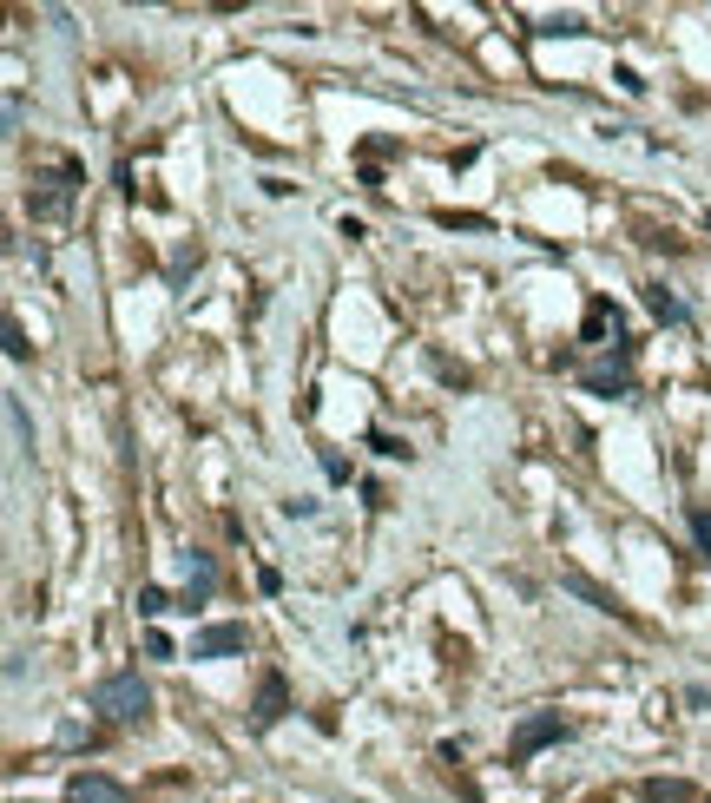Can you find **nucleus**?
<instances>
[{
    "mask_svg": "<svg viewBox=\"0 0 711 803\" xmlns=\"http://www.w3.org/2000/svg\"><path fill=\"white\" fill-rule=\"evenodd\" d=\"M86 705H93L99 718H112V725H139L145 711H152V692H145L139 672H106L93 692H86Z\"/></svg>",
    "mask_w": 711,
    "mask_h": 803,
    "instance_id": "obj_1",
    "label": "nucleus"
},
{
    "mask_svg": "<svg viewBox=\"0 0 711 803\" xmlns=\"http://www.w3.org/2000/svg\"><path fill=\"white\" fill-rule=\"evenodd\" d=\"M73 185H79V165H73V158H60L53 172H40V178H33V218H66Z\"/></svg>",
    "mask_w": 711,
    "mask_h": 803,
    "instance_id": "obj_2",
    "label": "nucleus"
},
{
    "mask_svg": "<svg viewBox=\"0 0 711 803\" xmlns=\"http://www.w3.org/2000/svg\"><path fill=\"white\" fill-rule=\"evenodd\" d=\"M560 738H573V725L560 718V711H540V718H527V725L514 731L507 757H534V751H547V744H560Z\"/></svg>",
    "mask_w": 711,
    "mask_h": 803,
    "instance_id": "obj_3",
    "label": "nucleus"
},
{
    "mask_svg": "<svg viewBox=\"0 0 711 803\" xmlns=\"http://www.w3.org/2000/svg\"><path fill=\"white\" fill-rule=\"evenodd\" d=\"M244 646H251V632L231 626V619H224V626H198V632H191V659H231V652H244Z\"/></svg>",
    "mask_w": 711,
    "mask_h": 803,
    "instance_id": "obj_4",
    "label": "nucleus"
},
{
    "mask_svg": "<svg viewBox=\"0 0 711 803\" xmlns=\"http://www.w3.org/2000/svg\"><path fill=\"white\" fill-rule=\"evenodd\" d=\"M66 803H132V790L119 784V777H106V771H73Z\"/></svg>",
    "mask_w": 711,
    "mask_h": 803,
    "instance_id": "obj_5",
    "label": "nucleus"
},
{
    "mask_svg": "<svg viewBox=\"0 0 711 803\" xmlns=\"http://www.w3.org/2000/svg\"><path fill=\"white\" fill-rule=\"evenodd\" d=\"M290 711V685H284V672H264L257 678V698H251V725L257 731H270L277 718Z\"/></svg>",
    "mask_w": 711,
    "mask_h": 803,
    "instance_id": "obj_6",
    "label": "nucleus"
},
{
    "mask_svg": "<svg viewBox=\"0 0 711 803\" xmlns=\"http://www.w3.org/2000/svg\"><path fill=\"white\" fill-rule=\"evenodd\" d=\"M211 586H218V567H211V553H185V599H178V606H185V613H198V606L211 599Z\"/></svg>",
    "mask_w": 711,
    "mask_h": 803,
    "instance_id": "obj_7",
    "label": "nucleus"
},
{
    "mask_svg": "<svg viewBox=\"0 0 711 803\" xmlns=\"http://www.w3.org/2000/svg\"><path fill=\"white\" fill-rule=\"evenodd\" d=\"M580 336H586V343H606V336H613V343L626 349V316H619L606 297H593V303H586V330Z\"/></svg>",
    "mask_w": 711,
    "mask_h": 803,
    "instance_id": "obj_8",
    "label": "nucleus"
},
{
    "mask_svg": "<svg viewBox=\"0 0 711 803\" xmlns=\"http://www.w3.org/2000/svg\"><path fill=\"white\" fill-rule=\"evenodd\" d=\"M639 797H646V803H698V790L679 784V777H646V784H639Z\"/></svg>",
    "mask_w": 711,
    "mask_h": 803,
    "instance_id": "obj_9",
    "label": "nucleus"
},
{
    "mask_svg": "<svg viewBox=\"0 0 711 803\" xmlns=\"http://www.w3.org/2000/svg\"><path fill=\"white\" fill-rule=\"evenodd\" d=\"M567 586H573V593H580V599H593L600 613H619V619H626V606H619V599L606 593V586H593V580H586V573H567Z\"/></svg>",
    "mask_w": 711,
    "mask_h": 803,
    "instance_id": "obj_10",
    "label": "nucleus"
},
{
    "mask_svg": "<svg viewBox=\"0 0 711 803\" xmlns=\"http://www.w3.org/2000/svg\"><path fill=\"white\" fill-rule=\"evenodd\" d=\"M586 389H593V395H626L632 382H626V369H593V376H586Z\"/></svg>",
    "mask_w": 711,
    "mask_h": 803,
    "instance_id": "obj_11",
    "label": "nucleus"
},
{
    "mask_svg": "<svg viewBox=\"0 0 711 803\" xmlns=\"http://www.w3.org/2000/svg\"><path fill=\"white\" fill-rule=\"evenodd\" d=\"M646 303H652V316H665V323H679V297H672V290H665V284H646Z\"/></svg>",
    "mask_w": 711,
    "mask_h": 803,
    "instance_id": "obj_12",
    "label": "nucleus"
},
{
    "mask_svg": "<svg viewBox=\"0 0 711 803\" xmlns=\"http://www.w3.org/2000/svg\"><path fill=\"white\" fill-rule=\"evenodd\" d=\"M7 422H14V441L33 448V428H27V409H20V395H7Z\"/></svg>",
    "mask_w": 711,
    "mask_h": 803,
    "instance_id": "obj_13",
    "label": "nucleus"
},
{
    "mask_svg": "<svg viewBox=\"0 0 711 803\" xmlns=\"http://www.w3.org/2000/svg\"><path fill=\"white\" fill-rule=\"evenodd\" d=\"M139 613H145V619H158V613H172V599L158 593V586H139Z\"/></svg>",
    "mask_w": 711,
    "mask_h": 803,
    "instance_id": "obj_14",
    "label": "nucleus"
},
{
    "mask_svg": "<svg viewBox=\"0 0 711 803\" xmlns=\"http://www.w3.org/2000/svg\"><path fill=\"white\" fill-rule=\"evenodd\" d=\"M191 270H198V244H178V257H172V284H185Z\"/></svg>",
    "mask_w": 711,
    "mask_h": 803,
    "instance_id": "obj_15",
    "label": "nucleus"
},
{
    "mask_svg": "<svg viewBox=\"0 0 711 803\" xmlns=\"http://www.w3.org/2000/svg\"><path fill=\"white\" fill-rule=\"evenodd\" d=\"M692 534H698V553L711 560V507H692Z\"/></svg>",
    "mask_w": 711,
    "mask_h": 803,
    "instance_id": "obj_16",
    "label": "nucleus"
},
{
    "mask_svg": "<svg viewBox=\"0 0 711 803\" xmlns=\"http://www.w3.org/2000/svg\"><path fill=\"white\" fill-rule=\"evenodd\" d=\"M7 356H14V363H20V356H27V330H20L14 316H7Z\"/></svg>",
    "mask_w": 711,
    "mask_h": 803,
    "instance_id": "obj_17",
    "label": "nucleus"
},
{
    "mask_svg": "<svg viewBox=\"0 0 711 803\" xmlns=\"http://www.w3.org/2000/svg\"><path fill=\"white\" fill-rule=\"evenodd\" d=\"M705 224H711V218H705Z\"/></svg>",
    "mask_w": 711,
    "mask_h": 803,
    "instance_id": "obj_18",
    "label": "nucleus"
}]
</instances>
